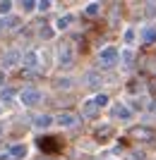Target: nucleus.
<instances>
[{
    "label": "nucleus",
    "instance_id": "f257e3e1",
    "mask_svg": "<svg viewBox=\"0 0 156 160\" xmlns=\"http://www.w3.org/2000/svg\"><path fill=\"white\" fill-rule=\"evenodd\" d=\"M75 58H77L75 43H72V41H62L60 50H58V62H60L62 67H70L72 62H75Z\"/></svg>",
    "mask_w": 156,
    "mask_h": 160
},
{
    "label": "nucleus",
    "instance_id": "f03ea898",
    "mask_svg": "<svg viewBox=\"0 0 156 160\" xmlns=\"http://www.w3.org/2000/svg\"><path fill=\"white\" fill-rule=\"evenodd\" d=\"M39 148L43 151V155H55L62 148V141L58 136H39Z\"/></svg>",
    "mask_w": 156,
    "mask_h": 160
},
{
    "label": "nucleus",
    "instance_id": "7ed1b4c3",
    "mask_svg": "<svg viewBox=\"0 0 156 160\" xmlns=\"http://www.w3.org/2000/svg\"><path fill=\"white\" fill-rule=\"evenodd\" d=\"M118 58H120V50H118V48H113V46H106L101 53H99V62H101V67L116 65Z\"/></svg>",
    "mask_w": 156,
    "mask_h": 160
},
{
    "label": "nucleus",
    "instance_id": "20e7f679",
    "mask_svg": "<svg viewBox=\"0 0 156 160\" xmlns=\"http://www.w3.org/2000/svg\"><path fill=\"white\" fill-rule=\"evenodd\" d=\"M19 100L27 108H31V105H36V103L41 100V91H39V88H24V91L19 93Z\"/></svg>",
    "mask_w": 156,
    "mask_h": 160
},
{
    "label": "nucleus",
    "instance_id": "39448f33",
    "mask_svg": "<svg viewBox=\"0 0 156 160\" xmlns=\"http://www.w3.org/2000/svg\"><path fill=\"white\" fill-rule=\"evenodd\" d=\"M19 60H22V53H19V50H7V53L3 55V69H7V67H14Z\"/></svg>",
    "mask_w": 156,
    "mask_h": 160
},
{
    "label": "nucleus",
    "instance_id": "423d86ee",
    "mask_svg": "<svg viewBox=\"0 0 156 160\" xmlns=\"http://www.w3.org/2000/svg\"><path fill=\"white\" fill-rule=\"evenodd\" d=\"M39 58H41V53L29 50V53L22 55V62H24V67H27V69H36V67H39Z\"/></svg>",
    "mask_w": 156,
    "mask_h": 160
},
{
    "label": "nucleus",
    "instance_id": "0eeeda50",
    "mask_svg": "<svg viewBox=\"0 0 156 160\" xmlns=\"http://www.w3.org/2000/svg\"><path fill=\"white\" fill-rule=\"evenodd\" d=\"M7 153H10V160H24L27 153H29V148L24 146V143H17V146H12Z\"/></svg>",
    "mask_w": 156,
    "mask_h": 160
},
{
    "label": "nucleus",
    "instance_id": "6e6552de",
    "mask_svg": "<svg viewBox=\"0 0 156 160\" xmlns=\"http://www.w3.org/2000/svg\"><path fill=\"white\" fill-rule=\"evenodd\" d=\"M99 110H101V108L94 103V98L84 100V105H82V115H84V117H94V115H99Z\"/></svg>",
    "mask_w": 156,
    "mask_h": 160
},
{
    "label": "nucleus",
    "instance_id": "1a4fd4ad",
    "mask_svg": "<svg viewBox=\"0 0 156 160\" xmlns=\"http://www.w3.org/2000/svg\"><path fill=\"white\" fill-rule=\"evenodd\" d=\"M55 122H58L60 127H75V124H77V117L72 112H60L58 117H55Z\"/></svg>",
    "mask_w": 156,
    "mask_h": 160
},
{
    "label": "nucleus",
    "instance_id": "9d476101",
    "mask_svg": "<svg viewBox=\"0 0 156 160\" xmlns=\"http://www.w3.org/2000/svg\"><path fill=\"white\" fill-rule=\"evenodd\" d=\"M113 115H116V117H120V120H130V108L127 105H122V103H116V105H113Z\"/></svg>",
    "mask_w": 156,
    "mask_h": 160
},
{
    "label": "nucleus",
    "instance_id": "9b49d317",
    "mask_svg": "<svg viewBox=\"0 0 156 160\" xmlns=\"http://www.w3.org/2000/svg\"><path fill=\"white\" fill-rule=\"evenodd\" d=\"M110 134H113V127L103 124V127L96 129V139H99V141H108V139H110Z\"/></svg>",
    "mask_w": 156,
    "mask_h": 160
},
{
    "label": "nucleus",
    "instance_id": "f8f14e48",
    "mask_svg": "<svg viewBox=\"0 0 156 160\" xmlns=\"http://www.w3.org/2000/svg\"><path fill=\"white\" fill-rule=\"evenodd\" d=\"M142 41H144V43H156V29L144 27L142 29Z\"/></svg>",
    "mask_w": 156,
    "mask_h": 160
},
{
    "label": "nucleus",
    "instance_id": "ddd939ff",
    "mask_svg": "<svg viewBox=\"0 0 156 160\" xmlns=\"http://www.w3.org/2000/svg\"><path fill=\"white\" fill-rule=\"evenodd\" d=\"M51 122H53V120H51L48 115H39V117L34 120V127H36V129H46L48 124H51Z\"/></svg>",
    "mask_w": 156,
    "mask_h": 160
},
{
    "label": "nucleus",
    "instance_id": "4468645a",
    "mask_svg": "<svg viewBox=\"0 0 156 160\" xmlns=\"http://www.w3.org/2000/svg\"><path fill=\"white\" fill-rule=\"evenodd\" d=\"M72 19H75V17H72V14H62L60 19L55 22V29H67L70 24H72Z\"/></svg>",
    "mask_w": 156,
    "mask_h": 160
},
{
    "label": "nucleus",
    "instance_id": "2eb2a0df",
    "mask_svg": "<svg viewBox=\"0 0 156 160\" xmlns=\"http://www.w3.org/2000/svg\"><path fill=\"white\" fill-rule=\"evenodd\" d=\"M99 12H101V2H91V5L84 7V14H87V17H94V14H99Z\"/></svg>",
    "mask_w": 156,
    "mask_h": 160
},
{
    "label": "nucleus",
    "instance_id": "dca6fc26",
    "mask_svg": "<svg viewBox=\"0 0 156 160\" xmlns=\"http://www.w3.org/2000/svg\"><path fill=\"white\" fill-rule=\"evenodd\" d=\"M147 134H151V129H147V127H137V129H132V136H135V139H149Z\"/></svg>",
    "mask_w": 156,
    "mask_h": 160
},
{
    "label": "nucleus",
    "instance_id": "f3484780",
    "mask_svg": "<svg viewBox=\"0 0 156 160\" xmlns=\"http://www.w3.org/2000/svg\"><path fill=\"white\" fill-rule=\"evenodd\" d=\"M17 27H19V17H14V14L5 17V29H17Z\"/></svg>",
    "mask_w": 156,
    "mask_h": 160
},
{
    "label": "nucleus",
    "instance_id": "a211bd4d",
    "mask_svg": "<svg viewBox=\"0 0 156 160\" xmlns=\"http://www.w3.org/2000/svg\"><path fill=\"white\" fill-rule=\"evenodd\" d=\"M94 103L99 108H106V105H108V96H106V93H96L94 96Z\"/></svg>",
    "mask_w": 156,
    "mask_h": 160
},
{
    "label": "nucleus",
    "instance_id": "6ab92c4d",
    "mask_svg": "<svg viewBox=\"0 0 156 160\" xmlns=\"http://www.w3.org/2000/svg\"><path fill=\"white\" fill-rule=\"evenodd\" d=\"M22 10H24V12H31V10H36V2L34 0H24V2H22Z\"/></svg>",
    "mask_w": 156,
    "mask_h": 160
},
{
    "label": "nucleus",
    "instance_id": "aec40b11",
    "mask_svg": "<svg viewBox=\"0 0 156 160\" xmlns=\"http://www.w3.org/2000/svg\"><path fill=\"white\" fill-rule=\"evenodd\" d=\"M55 86H58V88H70V86H72V81H70L67 77H65V79H60V81H55Z\"/></svg>",
    "mask_w": 156,
    "mask_h": 160
},
{
    "label": "nucleus",
    "instance_id": "412c9836",
    "mask_svg": "<svg viewBox=\"0 0 156 160\" xmlns=\"http://www.w3.org/2000/svg\"><path fill=\"white\" fill-rule=\"evenodd\" d=\"M87 84H89V86H96V84H99V79H96V74H94V72H89V74H87Z\"/></svg>",
    "mask_w": 156,
    "mask_h": 160
},
{
    "label": "nucleus",
    "instance_id": "4be33fe9",
    "mask_svg": "<svg viewBox=\"0 0 156 160\" xmlns=\"http://www.w3.org/2000/svg\"><path fill=\"white\" fill-rule=\"evenodd\" d=\"M120 58H122V62H127V65H130V62H132V50H122Z\"/></svg>",
    "mask_w": 156,
    "mask_h": 160
},
{
    "label": "nucleus",
    "instance_id": "5701e85b",
    "mask_svg": "<svg viewBox=\"0 0 156 160\" xmlns=\"http://www.w3.org/2000/svg\"><path fill=\"white\" fill-rule=\"evenodd\" d=\"M36 10H39V12H46V10H51V2H46V0H43V2H36Z\"/></svg>",
    "mask_w": 156,
    "mask_h": 160
},
{
    "label": "nucleus",
    "instance_id": "b1692460",
    "mask_svg": "<svg viewBox=\"0 0 156 160\" xmlns=\"http://www.w3.org/2000/svg\"><path fill=\"white\" fill-rule=\"evenodd\" d=\"M12 10V2H0V14H7Z\"/></svg>",
    "mask_w": 156,
    "mask_h": 160
},
{
    "label": "nucleus",
    "instance_id": "393cba45",
    "mask_svg": "<svg viewBox=\"0 0 156 160\" xmlns=\"http://www.w3.org/2000/svg\"><path fill=\"white\" fill-rule=\"evenodd\" d=\"M125 41H127V43H132V41H135V31H132V29H127V31H125Z\"/></svg>",
    "mask_w": 156,
    "mask_h": 160
},
{
    "label": "nucleus",
    "instance_id": "a878e982",
    "mask_svg": "<svg viewBox=\"0 0 156 160\" xmlns=\"http://www.w3.org/2000/svg\"><path fill=\"white\" fill-rule=\"evenodd\" d=\"M41 36H46V38H51V36H53V29H51V27L41 29Z\"/></svg>",
    "mask_w": 156,
    "mask_h": 160
},
{
    "label": "nucleus",
    "instance_id": "bb28decb",
    "mask_svg": "<svg viewBox=\"0 0 156 160\" xmlns=\"http://www.w3.org/2000/svg\"><path fill=\"white\" fill-rule=\"evenodd\" d=\"M149 91L156 96V79H151V84H149Z\"/></svg>",
    "mask_w": 156,
    "mask_h": 160
},
{
    "label": "nucleus",
    "instance_id": "cd10ccee",
    "mask_svg": "<svg viewBox=\"0 0 156 160\" xmlns=\"http://www.w3.org/2000/svg\"><path fill=\"white\" fill-rule=\"evenodd\" d=\"M5 79H7V77H5V72H0V86L5 84Z\"/></svg>",
    "mask_w": 156,
    "mask_h": 160
},
{
    "label": "nucleus",
    "instance_id": "c85d7f7f",
    "mask_svg": "<svg viewBox=\"0 0 156 160\" xmlns=\"http://www.w3.org/2000/svg\"><path fill=\"white\" fill-rule=\"evenodd\" d=\"M0 160H10V153H3V155H0Z\"/></svg>",
    "mask_w": 156,
    "mask_h": 160
},
{
    "label": "nucleus",
    "instance_id": "c756f323",
    "mask_svg": "<svg viewBox=\"0 0 156 160\" xmlns=\"http://www.w3.org/2000/svg\"><path fill=\"white\" fill-rule=\"evenodd\" d=\"M3 27H5V19H0V29H3Z\"/></svg>",
    "mask_w": 156,
    "mask_h": 160
}]
</instances>
